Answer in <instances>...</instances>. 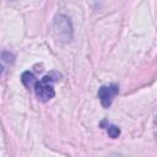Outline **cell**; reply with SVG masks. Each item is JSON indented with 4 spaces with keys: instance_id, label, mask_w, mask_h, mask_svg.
<instances>
[{
    "instance_id": "obj_5",
    "label": "cell",
    "mask_w": 157,
    "mask_h": 157,
    "mask_svg": "<svg viewBox=\"0 0 157 157\" xmlns=\"http://www.w3.org/2000/svg\"><path fill=\"white\" fill-rule=\"evenodd\" d=\"M105 123H107V126H104V129L107 130L109 137H110V139H117V137L120 135V129H119L117 125H113V124H110V123H108V121H105Z\"/></svg>"
},
{
    "instance_id": "obj_1",
    "label": "cell",
    "mask_w": 157,
    "mask_h": 157,
    "mask_svg": "<svg viewBox=\"0 0 157 157\" xmlns=\"http://www.w3.org/2000/svg\"><path fill=\"white\" fill-rule=\"evenodd\" d=\"M59 77H60V74H58L55 71H52V72L47 74L45 76H43L39 81L36 82L33 91H34L38 101L45 103V102L50 101L55 96V91H54L53 83L55 81H58Z\"/></svg>"
},
{
    "instance_id": "obj_4",
    "label": "cell",
    "mask_w": 157,
    "mask_h": 157,
    "mask_svg": "<svg viewBox=\"0 0 157 157\" xmlns=\"http://www.w3.org/2000/svg\"><path fill=\"white\" fill-rule=\"evenodd\" d=\"M37 81H38V80L36 78V76H34L31 71H25V72L21 75V82H22L28 90H33Z\"/></svg>"
},
{
    "instance_id": "obj_3",
    "label": "cell",
    "mask_w": 157,
    "mask_h": 157,
    "mask_svg": "<svg viewBox=\"0 0 157 157\" xmlns=\"http://www.w3.org/2000/svg\"><path fill=\"white\" fill-rule=\"evenodd\" d=\"M54 28L55 32L59 34V37H64L65 39H71L72 34V26L70 22V18L65 15H58L54 20Z\"/></svg>"
},
{
    "instance_id": "obj_2",
    "label": "cell",
    "mask_w": 157,
    "mask_h": 157,
    "mask_svg": "<svg viewBox=\"0 0 157 157\" xmlns=\"http://www.w3.org/2000/svg\"><path fill=\"white\" fill-rule=\"evenodd\" d=\"M118 93H119V86L115 83H110V85L101 86L97 94H98V98L103 108H109L113 103V99L115 98Z\"/></svg>"
}]
</instances>
